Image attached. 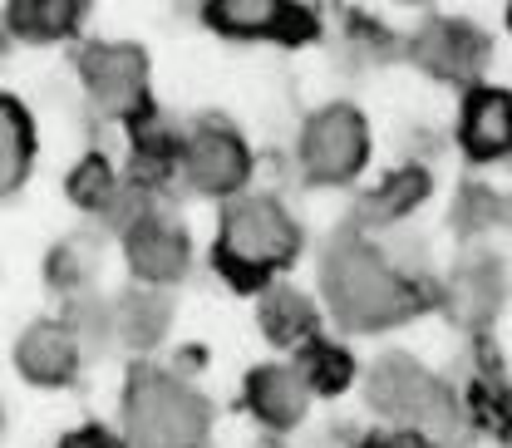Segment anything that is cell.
Segmentation results:
<instances>
[{
  "label": "cell",
  "mask_w": 512,
  "mask_h": 448,
  "mask_svg": "<svg viewBox=\"0 0 512 448\" xmlns=\"http://www.w3.org/2000/svg\"><path fill=\"white\" fill-rule=\"evenodd\" d=\"M316 276L325 316L350 335L399 330V325H409L414 316H424L434 306V291L414 271H404L375 237L350 232V227H340L320 247Z\"/></svg>",
  "instance_id": "obj_1"
},
{
  "label": "cell",
  "mask_w": 512,
  "mask_h": 448,
  "mask_svg": "<svg viewBox=\"0 0 512 448\" xmlns=\"http://www.w3.org/2000/svg\"><path fill=\"white\" fill-rule=\"evenodd\" d=\"M306 247L301 222L291 217V207L276 192H242L237 202L222 207L217 217V237H212V271L242 291V296H261L271 291Z\"/></svg>",
  "instance_id": "obj_2"
},
{
  "label": "cell",
  "mask_w": 512,
  "mask_h": 448,
  "mask_svg": "<svg viewBox=\"0 0 512 448\" xmlns=\"http://www.w3.org/2000/svg\"><path fill=\"white\" fill-rule=\"evenodd\" d=\"M365 399L389 429L414 434L429 448H463L473 419H468V399L453 384L429 370L424 360L389 350L365 370Z\"/></svg>",
  "instance_id": "obj_3"
},
{
  "label": "cell",
  "mask_w": 512,
  "mask_h": 448,
  "mask_svg": "<svg viewBox=\"0 0 512 448\" xmlns=\"http://www.w3.org/2000/svg\"><path fill=\"white\" fill-rule=\"evenodd\" d=\"M119 434L128 448H207L212 399L178 370L133 360L119 394Z\"/></svg>",
  "instance_id": "obj_4"
},
{
  "label": "cell",
  "mask_w": 512,
  "mask_h": 448,
  "mask_svg": "<svg viewBox=\"0 0 512 448\" xmlns=\"http://www.w3.org/2000/svg\"><path fill=\"white\" fill-rule=\"evenodd\" d=\"M370 119L350 99H330L306 114L296 133V173L311 188H350L370 168Z\"/></svg>",
  "instance_id": "obj_5"
},
{
  "label": "cell",
  "mask_w": 512,
  "mask_h": 448,
  "mask_svg": "<svg viewBox=\"0 0 512 448\" xmlns=\"http://www.w3.org/2000/svg\"><path fill=\"white\" fill-rule=\"evenodd\" d=\"M74 74L89 109L109 124H133L153 109V69L148 50L133 40H84L74 50Z\"/></svg>",
  "instance_id": "obj_6"
},
{
  "label": "cell",
  "mask_w": 512,
  "mask_h": 448,
  "mask_svg": "<svg viewBox=\"0 0 512 448\" xmlns=\"http://www.w3.org/2000/svg\"><path fill=\"white\" fill-rule=\"evenodd\" d=\"M252 173H256V153L252 143L227 124V119H197L183 133V188L197 197H212V202H237L242 192H252Z\"/></svg>",
  "instance_id": "obj_7"
},
{
  "label": "cell",
  "mask_w": 512,
  "mask_h": 448,
  "mask_svg": "<svg viewBox=\"0 0 512 448\" xmlns=\"http://www.w3.org/2000/svg\"><path fill=\"white\" fill-rule=\"evenodd\" d=\"M404 55H409L414 69H424L429 79L453 84V89L468 94V89L488 84L483 69L493 60V40H488L483 25H473V20H463V15H429V20L409 35Z\"/></svg>",
  "instance_id": "obj_8"
},
{
  "label": "cell",
  "mask_w": 512,
  "mask_h": 448,
  "mask_svg": "<svg viewBox=\"0 0 512 448\" xmlns=\"http://www.w3.org/2000/svg\"><path fill=\"white\" fill-rule=\"evenodd\" d=\"M202 20L222 40H266L286 50L311 45L325 30L316 5H296V0H212L202 5Z\"/></svg>",
  "instance_id": "obj_9"
},
{
  "label": "cell",
  "mask_w": 512,
  "mask_h": 448,
  "mask_svg": "<svg viewBox=\"0 0 512 448\" xmlns=\"http://www.w3.org/2000/svg\"><path fill=\"white\" fill-rule=\"evenodd\" d=\"M119 252H124V266H128V276H133V286L168 291V286H178V281L192 271L188 227H183L178 217L158 212V207L119 237Z\"/></svg>",
  "instance_id": "obj_10"
},
{
  "label": "cell",
  "mask_w": 512,
  "mask_h": 448,
  "mask_svg": "<svg viewBox=\"0 0 512 448\" xmlns=\"http://www.w3.org/2000/svg\"><path fill=\"white\" fill-rule=\"evenodd\" d=\"M84 350H89L84 335L64 316H40L15 335L10 360H15V375L30 389H69L84 370Z\"/></svg>",
  "instance_id": "obj_11"
},
{
  "label": "cell",
  "mask_w": 512,
  "mask_h": 448,
  "mask_svg": "<svg viewBox=\"0 0 512 448\" xmlns=\"http://www.w3.org/2000/svg\"><path fill=\"white\" fill-rule=\"evenodd\" d=\"M242 404L266 434H291V429L306 424L316 394L291 360H266V365H252L242 375Z\"/></svg>",
  "instance_id": "obj_12"
},
{
  "label": "cell",
  "mask_w": 512,
  "mask_h": 448,
  "mask_svg": "<svg viewBox=\"0 0 512 448\" xmlns=\"http://www.w3.org/2000/svg\"><path fill=\"white\" fill-rule=\"evenodd\" d=\"M458 148L468 163L493 168L512 158V89L503 84H478L463 94L458 104V128H453Z\"/></svg>",
  "instance_id": "obj_13"
},
{
  "label": "cell",
  "mask_w": 512,
  "mask_h": 448,
  "mask_svg": "<svg viewBox=\"0 0 512 448\" xmlns=\"http://www.w3.org/2000/svg\"><path fill=\"white\" fill-rule=\"evenodd\" d=\"M429 192H434V173H429L424 163H399V168H389L375 188H365L360 197H355L350 232L375 237V232H384V227L409 222V217L429 202Z\"/></svg>",
  "instance_id": "obj_14"
},
{
  "label": "cell",
  "mask_w": 512,
  "mask_h": 448,
  "mask_svg": "<svg viewBox=\"0 0 512 448\" xmlns=\"http://www.w3.org/2000/svg\"><path fill=\"white\" fill-rule=\"evenodd\" d=\"M508 296V271L498 256H463L444 281V306L463 330H488Z\"/></svg>",
  "instance_id": "obj_15"
},
{
  "label": "cell",
  "mask_w": 512,
  "mask_h": 448,
  "mask_svg": "<svg viewBox=\"0 0 512 448\" xmlns=\"http://www.w3.org/2000/svg\"><path fill=\"white\" fill-rule=\"evenodd\" d=\"M128 128V183L143 192H163L183 168V133L168 124V114L153 104Z\"/></svg>",
  "instance_id": "obj_16"
},
{
  "label": "cell",
  "mask_w": 512,
  "mask_h": 448,
  "mask_svg": "<svg viewBox=\"0 0 512 448\" xmlns=\"http://www.w3.org/2000/svg\"><path fill=\"white\" fill-rule=\"evenodd\" d=\"M256 325H261V335H266L276 350L301 355L311 340L325 335V311H320L301 286L276 281L271 291H261V296H256Z\"/></svg>",
  "instance_id": "obj_17"
},
{
  "label": "cell",
  "mask_w": 512,
  "mask_h": 448,
  "mask_svg": "<svg viewBox=\"0 0 512 448\" xmlns=\"http://www.w3.org/2000/svg\"><path fill=\"white\" fill-rule=\"evenodd\" d=\"M109 330H114V345H124L133 355H153L173 330V296L153 286H124L109 301Z\"/></svg>",
  "instance_id": "obj_18"
},
{
  "label": "cell",
  "mask_w": 512,
  "mask_h": 448,
  "mask_svg": "<svg viewBox=\"0 0 512 448\" xmlns=\"http://www.w3.org/2000/svg\"><path fill=\"white\" fill-rule=\"evenodd\" d=\"M0 10H5L10 40H20V45H64V40H79V30L89 20V5L84 0H10Z\"/></svg>",
  "instance_id": "obj_19"
},
{
  "label": "cell",
  "mask_w": 512,
  "mask_h": 448,
  "mask_svg": "<svg viewBox=\"0 0 512 448\" xmlns=\"http://www.w3.org/2000/svg\"><path fill=\"white\" fill-rule=\"evenodd\" d=\"M35 153H40V133L30 109L0 89V202L15 197V192L30 183L35 173Z\"/></svg>",
  "instance_id": "obj_20"
},
{
  "label": "cell",
  "mask_w": 512,
  "mask_h": 448,
  "mask_svg": "<svg viewBox=\"0 0 512 448\" xmlns=\"http://www.w3.org/2000/svg\"><path fill=\"white\" fill-rule=\"evenodd\" d=\"M128 178L114 168V158H104L99 148H89L69 173H64V197L84 212V217H94V222H104L109 212H114V202L124 197Z\"/></svg>",
  "instance_id": "obj_21"
},
{
  "label": "cell",
  "mask_w": 512,
  "mask_h": 448,
  "mask_svg": "<svg viewBox=\"0 0 512 448\" xmlns=\"http://www.w3.org/2000/svg\"><path fill=\"white\" fill-rule=\"evenodd\" d=\"M291 365L301 370V380L311 384V394L316 399H335V394H345L355 375H360V365H355V355L340 345V340H330V335H320L311 340L301 355H291Z\"/></svg>",
  "instance_id": "obj_22"
},
{
  "label": "cell",
  "mask_w": 512,
  "mask_h": 448,
  "mask_svg": "<svg viewBox=\"0 0 512 448\" xmlns=\"http://www.w3.org/2000/svg\"><path fill=\"white\" fill-rule=\"evenodd\" d=\"M508 212H512L508 197H498V192L483 188V183H463L458 197H453V207H448V222H453L458 237H478V232L498 227Z\"/></svg>",
  "instance_id": "obj_23"
},
{
  "label": "cell",
  "mask_w": 512,
  "mask_h": 448,
  "mask_svg": "<svg viewBox=\"0 0 512 448\" xmlns=\"http://www.w3.org/2000/svg\"><path fill=\"white\" fill-rule=\"evenodd\" d=\"M45 286L60 296L64 306L94 291V266H89V256L79 252V242H60V247L45 252Z\"/></svg>",
  "instance_id": "obj_24"
},
{
  "label": "cell",
  "mask_w": 512,
  "mask_h": 448,
  "mask_svg": "<svg viewBox=\"0 0 512 448\" xmlns=\"http://www.w3.org/2000/svg\"><path fill=\"white\" fill-rule=\"evenodd\" d=\"M55 448H128V444H124V434H114L104 424H84V429H69Z\"/></svg>",
  "instance_id": "obj_25"
},
{
  "label": "cell",
  "mask_w": 512,
  "mask_h": 448,
  "mask_svg": "<svg viewBox=\"0 0 512 448\" xmlns=\"http://www.w3.org/2000/svg\"><path fill=\"white\" fill-rule=\"evenodd\" d=\"M355 448H429V444L414 439V434H399V429H380V434H365Z\"/></svg>",
  "instance_id": "obj_26"
},
{
  "label": "cell",
  "mask_w": 512,
  "mask_h": 448,
  "mask_svg": "<svg viewBox=\"0 0 512 448\" xmlns=\"http://www.w3.org/2000/svg\"><path fill=\"white\" fill-rule=\"evenodd\" d=\"M503 25H508V30H512V5H508V10H503Z\"/></svg>",
  "instance_id": "obj_27"
},
{
  "label": "cell",
  "mask_w": 512,
  "mask_h": 448,
  "mask_svg": "<svg viewBox=\"0 0 512 448\" xmlns=\"http://www.w3.org/2000/svg\"><path fill=\"white\" fill-rule=\"evenodd\" d=\"M0 439H5V409H0Z\"/></svg>",
  "instance_id": "obj_28"
},
{
  "label": "cell",
  "mask_w": 512,
  "mask_h": 448,
  "mask_svg": "<svg viewBox=\"0 0 512 448\" xmlns=\"http://www.w3.org/2000/svg\"><path fill=\"white\" fill-rule=\"evenodd\" d=\"M508 404H512V389H508Z\"/></svg>",
  "instance_id": "obj_29"
}]
</instances>
